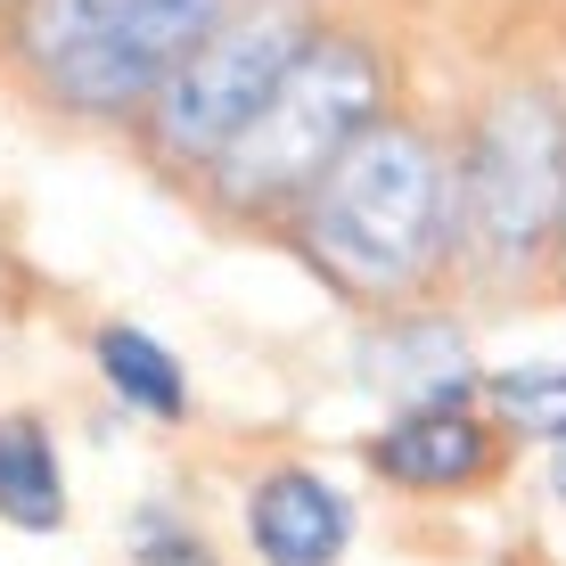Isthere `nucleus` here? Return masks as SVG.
I'll return each instance as SVG.
<instances>
[{"label": "nucleus", "instance_id": "obj_1", "mask_svg": "<svg viewBox=\"0 0 566 566\" xmlns=\"http://www.w3.org/2000/svg\"><path fill=\"white\" fill-rule=\"evenodd\" d=\"M460 181L443 172V156L402 124H378L345 156L312 198V255L337 271L345 287H411L436 263L443 230H452Z\"/></svg>", "mask_w": 566, "mask_h": 566}, {"label": "nucleus", "instance_id": "obj_2", "mask_svg": "<svg viewBox=\"0 0 566 566\" xmlns=\"http://www.w3.org/2000/svg\"><path fill=\"white\" fill-rule=\"evenodd\" d=\"M378 57L361 42H312V57L271 91V107L213 156V181L230 206H280L321 189L328 172L378 132Z\"/></svg>", "mask_w": 566, "mask_h": 566}, {"label": "nucleus", "instance_id": "obj_3", "mask_svg": "<svg viewBox=\"0 0 566 566\" xmlns=\"http://www.w3.org/2000/svg\"><path fill=\"white\" fill-rule=\"evenodd\" d=\"M460 222L484 263H525L566 230V115L551 91H510L484 107L460 172Z\"/></svg>", "mask_w": 566, "mask_h": 566}, {"label": "nucleus", "instance_id": "obj_4", "mask_svg": "<svg viewBox=\"0 0 566 566\" xmlns=\"http://www.w3.org/2000/svg\"><path fill=\"white\" fill-rule=\"evenodd\" d=\"M304 57H312V25H304L296 0H255L247 17H222L198 42V57L156 91V140L172 156H206L213 165L271 107V91Z\"/></svg>", "mask_w": 566, "mask_h": 566}, {"label": "nucleus", "instance_id": "obj_5", "mask_svg": "<svg viewBox=\"0 0 566 566\" xmlns=\"http://www.w3.org/2000/svg\"><path fill=\"white\" fill-rule=\"evenodd\" d=\"M213 25H222V0H115V17L66 66H50V83L66 91L74 107L115 115L132 99H156V91L198 57V42Z\"/></svg>", "mask_w": 566, "mask_h": 566}, {"label": "nucleus", "instance_id": "obj_6", "mask_svg": "<svg viewBox=\"0 0 566 566\" xmlns=\"http://www.w3.org/2000/svg\"><path fill=\"white\" fill-rule=\"evenodd\" d=\"M247 525H255L263 566H328L345 551V534H354V510L312 468H271L255 484V501H247Z\"/></svg>", "mask_w": 566, "mask_h": 566}, {"label": "nucleus", "instance_id": "obj_7", "mask_svg": "<svg viewBox=\"0 0 566 566\" xmlns=\"http://www.w3.org/2000/svg\"><path fill=\"white\" fill-rule=\"evenodd\" d=\"M484 460H493V436H484L468 411H411L378 436V468L395 484H419V493H452V484H476Z\"/></svg>", "mask_w": 566, "mask_h": 566}, {"label": "nucleus", "instance_id": "obj_8", "mask_svg": "<svg viewBox=\"0 0 566 566\" xmlns=\"http://www.w3.org/2000/svg\"><path fill=\"white\" fill-rule=\"evenodd\" d=\"M0 517L25 534H57L66 525V484H57V452L33 419H0Z\"/></svg>", "mask_w": 566, "mask_h": 566}, {"label": "nucleus", "instance_id": "obj_9", "mask_svg": "<svg viewBox=\"0 0 566 566\" xmlns=\"http://www.w3.org/2000/svg\"><path fill=\"white\" fill-rule=\"evenodd\" d=\"M99 369H107V386L132 402V411H148V419H181L189 411L181 361H172L148 328H99Z\"/></svg>", "mask_w": 566, "mask_h": 566}, {"label": "nucleus", "instance_id": "obj_10", "mask_svg": "<svg viewBox=\"0 0 566 566\" xmlns=\"http://www.w3.org/2000/svg\"><path fill=\"white\" fill-rule=\"evenodd\" d=\"M493 402H501L510 427H525V436L566 443V369H501Z\"/></svg>", "mask_w": 566, "mask_h": 566}, {"label": "nucleus", "instance_id": "obj_11", "mask_svg": "<svg viewBox=\"0 0 566 566\" xmlns=\"http://www.w3.org/2000/svg\"><path fill=\"white\" fill-rule=\"evenodd\" d=\"M132 551H140V566H213V551L189 534V525H172L165 510L132 517Z\"/></svg>", "mask_w": 566, "mask_h": 566}, {"label": "nucleus", "instance_id": "obj_12", "mask_svg": "<svg viewBox=\"0 0 566 566\" xmlns=\"http://www.w3.org/2000/svg\"><path fill=\"white\" fill-rule=\"evenodd\" d=\"M551 493L566 501V443H558V452H551Z\"/></svg>", "mask_w": 566, "mask_h": 566}, {"label": "nucleus", "instance_id": "obj_13", "mask_svg": "<svg viewBox=\"0 0 566 566\" xmlns=\"http://www.w3.org/2000/svg\"><path fill=\"white\" fill-rule=\"evenodd\" d=\"M558 263H566V230H558Z\"/></svg>", "mask_w": 566, "mask_h": 566}]
</instances>
